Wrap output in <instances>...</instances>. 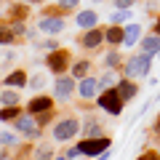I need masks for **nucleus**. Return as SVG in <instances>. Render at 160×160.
I'll use <instances>...</instances> for the list:
<instances>
[{
    "label": "nucleus",
    "instance_id": "obj_1",
    "mask_svg": "<svg viewBox=\"0 0 160 160\" xmlns=\"http://www.w3.org/2000/svg\"><path fill=\"white\" fill-rule=\"evenodd\" d=\"M149 69H152V56H147V53H136V56H131L126 64H123V75L131 78V80L147 78Z\"/></svg>",
    "mask_w": 160,
    "mask_h": 160
},
{
    "label": "nucleus",
    "instance_id": "obj_2",
    "mask_svg": "<svg viewBox=\"0 0 160 160\" xmlns=\"http://www.w3.org/2000/svg\"><path fill=\"white\" fill-rule=\"evenodd\" d=\"M80 131V120L75 118V115H67V118L56 120L51 128V136L53 142H69V139H75V133Z\"/></svg>",
    "mask_w": 160,
    "mask_h": 160
},
{
    "label": "nucleus",
    "instance_id": "obj_3",
    "mask_svg": "<svg viewBox=\"0 0 160 160\" xmlns=\"http://www.w3.org/2000/svg\"><path fill=\"white\" fill-rule=\"evenodd\" d=\"M96 104H99V107H102L107 115H120L126 102H123V96L118 93V88L112 86V88H104V91L96 96Z\"/></svg>",
    "mask_w": 160,
    "mask_h": 160
},
{
    "label": "nucleus",
    "instance_id": "obj_4",
    "mask_svg": "<svg viewBox=\"0 0 160 160\" xmlns=\"http://www.w3.org/2000/svg\"><path fill=\"white\" fill-rule=\"evenodd\" d=\"M75 147L80 149V155H88V158H96V155L107 152V149L112 147V139H107V136H88V139H83V142H78Z\"/></svg>",
    "mask_w": 160,
    "mask_h": 160
},
{
    "label": "nucleus",
    "instance_id": "obj_5",
    "mask_svg": "<svg viewBox=\"0 0 160 160\" xmlns=\"http://www.w3.org/2000/svg\"><path fill=\"white\" fill-rule=\"evenodd\" d=\"M13 128H16L22 136L27 139H38L40 136V126H38V120H35V115H19L16 120H13Z\"/></svg>",
    "mask_w": 160,
    "mask_h": 160
},
{
    "label": "nucleus",
    "instance_id": "obj_6",
    "mask_svg": "<svg viewBox=\"0 0 160 160\" xmlns=\"http://www.w3.org/2000/svg\"><path fill=\"white\" fill-rule=\"evenodd\" d=\"M46 64H48V69H51L53 75H62L64 69L69 67V51H64V48H53V51H48Z\"/></svg>",
    "mask_w": 160,
    "mask_h": 160
},
{
    "label": "nucleus",
    "instance_id": "obj_7",
    "mask_svg": "<svg viewBox=\"0 0 160 160\" xmlns=\"http://www.w3.org/2000/svg\"><path fill=\"white\" fill-rule=\"evenodd\" d=\"M72 93H75V78L72 75L69 78H56V83H53V99L56 102H67Z\"/></svg>",
    "mask_w": 160,
    "mask_h": 160
},
{
    "label": "nucleus",
    "instance_id": "obj_8",
    "mask_svg": "<svg viewBox=\"0 0 160 160\" xmlns=\"http://www.w3.org/2000/svg\"><path fill=\"white\" fill-rule=\"evenodd\" d=\"M99 88H102L99 78H91V75H86V78L80 80V86H78V93H80V99H93V96L99 93Z\"/></svg>",
    "mask_w": 160,
    "mask_h": 160
},
{
    "label": "nucleus",
    "instance_id": "obj_9",
    "mask_svg": "<svg viewBox=\"0 0 160 160\" xmlns=\"http://www.w3.org/2000/svg\"><path fill=\"white\" fill-rule=\"evenodd\" d=\"M102 43H104V32H99L96 27H91L86 35H83V38H80V46L86 48V51H96Z\"/></svg>",
    "mask_w": 160,
    "mask_h": 160
},
{
    "label": "nucleus",
    "instance_id": "obj_10",
    "mask_svg": "<svg viewBox=\"0 0 160 160\" xmlns=\"http://www.w3.org/2000/svg\"><path fill=\"white\" fill-rule=\"evenodd\" d=\"M38 29H43V32H48V35H59L64 29V19L62 16H43L38 22Z\"/></svg>",
    "mask_w": 160,
    "mask_h": 160
},
{
    "label": "nucleus",
    "instance_id": "obj_11",
    "mask_svg": "<svg viewBox=\"0 0 160 160\" xmlns=\"http://www.w3.org/2000/svg\"><path fill=\"white\" fill-rule=\"evenodd\" d=\"M51 107H53V99L51 96H35V99H29L27 112L29 115H43V112H48Z\"/></svg>",
    "mask_w": 160,
    "mask_h": 160
},
{
    "label": "nucleus",
    "instance_id": "obj_12",
    "mask_svg": "<svg viewBox=\"0 0 160 160\" xmlns=\"http://www.w3.org/2000/svg\"><path fill=\"white\" fill-rule=\"evenodd\" d=\"M139 38H142V24H139V22L128 24V27L123 29V46H126V48H133L139 43Z\"/></svg>",
    "mask_w": 160,
    "mask_h": 160
},
{
    "label": "nucleus",
    "instance_id": "obj_13",
    "mask_svg": "<svg viewBox=\"0 0 160 160\" xmlns=\"http://www.w3.org/2000/svg\"><path fill=\"white\" fill-rule=\"evenodd\" d=\"M142 53H147V56H158L160 53V35L158 32L142 38Z\"/></svg>",
    "mask_w": 160,
    "mask_h": 160
},
{
    "label": "nucleus",
    "instance_id": "obj_14",
    "mask_svg": "<svg viewBox=\"0 0 160 160\" xmlns=\"http://www.w3.org/2000/svg\"><path fill=\"white\" fill-rule=\"evenodd\" d=\"M27 80H29V75L24 72V69H13V72L6 75V86L8 88H24V86H27Z\"/></svg>",
    "mask_w": 160,
    "mask_h": 160
},
{
    "label": "nucleus",
    "instance_id": "obj_15",
    "mask_svg": "<svg viewBox=\"0 0 160 160\" xmlns=\"http://www.w3.org/2000/svg\"><path fill=\"white\" fill-rule=\"evenodd\" d=\"M75 24L83 27V29H91V27H96V24H99V13L96 11H80L78 16H75Z\"/></svg>",
    "mask_w": 160,
    "mask_h": 160
},
{
    "label": "nucleus",
    "instance_id": "obj_16",
    "mask_svg": "<svg viewBox=\"0 0 160 160\" xmlns=\"http://www.w3.org/2000/svg\"><path fill=\"white\" fill-rule=\"evenodd\" d=\"M115 88H118V93L123 96V102L133 99V96H136V91H139V88H136V83H133L131 78H126V80H118V86H115Z\"/></svg>",
    "mask_w": 160,
    "mask_h": 160
},
{
    "label": "nucleus",
    "instance_id": "obj_17",
    "mask_svg": "<svg viewBox=\"0 0 160 160\" xmlns=\"http://www.w3.org/2000/svg\"><path fill=\"white\" fill-rule=\"evenodd\" d=\"M104 43H109L112 48H118V46H123V29L118 27V24H112V27L104 32Z\"/></svg>",
    "mask_w": 160,
    "mask_h": 160
},
{
    "label": "nucleus",
    "instance_id": "obj_18",
    "mask_svg": "<svg viewBox=\"0 0 160 160\" xmlns=\"http://www.w3.org/2000/svg\"><path fill=\"white\" fill-rule=\"evenodd\" d=\"M69 69H72V78L75 80H83L86 75H91V62H88V59H80V62H75Z\"/></svg>",
    "mask_w": 160,
    "mask_h": 160
},
{
    "label": "nucleus",
    "instance_id": "obj_19",
    "mask_svg": "<svg viewBox=\"0 0 160 160\" xmlns=\"http://www.w3.org/2000/svg\"><path fill=\"white\" fill-rule=\"evenodd\" d=\"M53 155H56V147L53 144H40L32 152V160H53Z\"/></svg>",
    "mask_w": 160,
    "mask_h": 160
},
{
    "label": "nucleus",
    "instance_id": "obj_20",
    "mask_svg": "<svg viewBox=\"0 0 160 160\" xmlns=\"http://www.w3.org/2000/svg\"><path fill=\"white\" fill-rule=\"evenodd\" d=\"M46 83H48V75H46V72H32V78L27 80V86H29V88H35V91L46 88Z\"/></svg>",
    "mask_w": 160,
    "mask_h": 160
},
{
    "label": "nucleus",
    "instance_id": "obj_21",
    "mask_svg": "<svg viewBox=\"0 0 160 160\" xmlns=\"http://www.w3.org/2000/svg\"><path fill=\"white\" fill-rule=\"evenodd\" d=\"M0 104H3V107H13V104H19V93L11 91V88H6V91L0 93Z\"/></svg>",
    "mask_w": 160,
    "mask_h": 160
},
{
    "label": "nucleus",
    "instance_id": "obj_22",
    "mask_svg": "<svg viewBox=\"0 0 160 160\" xmlns=\"http://www.w3.org/2000/svg\"><path fill=\"white\" fill-rule=\"evenodd\" d=\"M104 67L107 69H115V67H123V62H120V53H118V48H112V51L104 56Z\"/></svg>",
    "mask_w": 160,
    "mask_h": 160
},
{
    "label": "nucleus",
    "instance_id": "obj_23",
    "mask_svg": "<svg viewBox=\"0 0 160 160\" xmlns=\"http://www.w3.org/2000/svg\"><path fill=\"white\" fill-rule=\"evenodd\" d=\"M0 144L3 147H19V136L13 131H0Z\"/></svg>",
    "mask_w": 160,
    "mask_h": 160
},
{
    "label": "nucleus",
    "instance_id": "obj_24",
    "mask_svg": "<svg viewBox=\"0 0 160 160\" xmlns=\"http://www.w3.org/2000/svg\"><path fill=\"white\" fill-rule=\"evenodd\" d=\"M16 118H19L16 104H13V107H3V109H0V120H16Z\"/></svg>",
    "mask_w": 160,
    "mask_h": 160
},
{
    "label": "nucleus",
    "instance_id": "obj_25",
    "mask_svg": "<svg viewBox=\"0 0 160 160\" xmlns=\"http://www.w3.org/2000/svg\"><path fill=\"white\" fill-rule=\"evenodd\" d=\"M99 83H102V86H107V88H112V86H118V75H115V72H107V75H102V78H99Z\"/></svg>",
    "mask_w": 160,
    "mask_h": 160
},
{
    "label": "nucleus",
    "instance_id": "obj_26",
    "mask_svg": "<svg viewBox=\"0 0 160 160\" xmlns=\"http://www.w3.org/2000/svg\"><path fill=\"white\" fill-rule=\"evenodd\" d=\"M86 133L88 136H102V126H99L96 120H88L86 123Z\"/></svg>",
    "mask_w": 160,
    "mask_h": 160
},
{
    "label": "nucleus",
    "instance_id": "obj_27",
    "mask_svg": "<svg viewBox=\"0 0 160 160\" xmlns=\"http://www.w3.org/2000/svg\"><path fill=\"white\" fill-rule=\"evenodd\" d=\"M11 43H13V32L0 27V46H11Z\"/></svg>",
    "mask_w": 160,
    "mask_h": 160
},
{
    "label": "nucleus",
    "instance_id": "obj_28",
    "mask_svg": "<svg viewBox=\"0 0 160 160\" xmlns=\"http://www.w3.org/2000/svg\"><path fill=\"white\" fill-rule=\"evenodd\" d=\"M112 3H115V8H118V11H128L136 0H112Z\"/></svg>",
    "mask_w": 160,
    "mask_h": 160
},
{
    "label": "nucleus",
    "instance_id": "obj_29",
    "mask_svg": "<svg viewBox=\"0 0 160 160\" xmlns=\"http://www.w3.org/2000/svg\"><path fill=\"white\" fill-rule=\"evenodd\" d=\"M126 19H128V11H115L112 16H109V22H112V24H120V22H126Z\"/></svg>",
    "mask_w": 160,
    "mask_h": 160
},
{
    "label": "nucleus",
    "instance_id": "obj_30",
    "mask_svg": "<svg viewBox=\"0 0 160 160\" xmlns=\"http://www.w3.org/2000/svg\"><path fill=\"white\" fill-rule=\"evenodd\" d=\"M78 3H80V0H59V8H64V11H67V8H75Z\"/></svg>",
    "mask_w": 160,
    "mask_h": 160
},
{
    "label": "nucleus",
    "instance_id": "obj_31",
    "mask_svg": "<svg viewBox=\"0 0 160 160\" xmlns=\"http://www.w3.org/2000/svg\"><path fill=\"white\" fill-rule=\"evenodd\" d=\"M136 160H160V152H144V155H139Z\"/></svg>",
    "mask_w": 160,
    "mask_h": 160
},
{
    "label": "nucleus",
    "instance_id": "obj_32",
    "mask_svg": "<svg viewBox=\"0 0 160 160\" xmlns=\"http://www.w3.org/2000/svg\"><path fill=\"white\" fill-rule=\"evenodd\" d=\"M67 158H69V160H75V158H80V149H78V147H72V149H67Z\"/></svg>",
    "mask_w": 160,
    "mask_h": 160
},
{
    "label": "nucleus",
    "instance_id": "obj_33",
    "mask_svg": "<svg viewBox=\"0 0 160 160\" xmlns=\"http://www.w3.org/2000/svg\"><path fill=\"white\" fill-rule=\"evenodd\" d=\"M43 48H46V51H53V48H56V43H53V40H46V43H43Z\"/></svg>",
    "mask_w": 160,
    "mask_h": 160
},
{
    "label": "nucleus",
    "instance_id": "obj_34",
    "mask_svg": "<svg viewBox=\"0 0 160 160\" xmlns=\"http://www.w3.org/2000/svg\"><path fill=\"white\" fill-rule=\"evenodd\" d=\"M53 160H69V158H67V155H59V158H56V155H53Z\"/></svg>",
    "mask_w": 160,
    "mask_h": 160
},
{
    "label": "nucleus",
    "instance_id": "obj_35",
    "mask_svg": "<svg viewBox=\"0 0 160 160\" xmlns=\"http://www.w3.org/2000/svg\"><path fill=\"white\" fill-rule=\"evenodd\" d=\"M155 32L160 35V19H158V22H155Z\"/></svg>",
    "mask_w": 160,
    "mask_h": 160
},
{
    "label": "nucleus",
    "instance_id": "obj_36",
    "mask_svg": "<svg viewBox=\"0 0 160 160\" xmlns=\"http://www.w3.org/2000/svg\"><path fill=\"white\" fill-rule=\"evenodd\" d=\"M155 128H158V133H160V118H158V123H155Z\"/></svg>",
    "mask_w": 160,
    "mask_h": 160
},
{
    "label": "nucleus",
    "instance_id": "obj_37",
    "mask_svg": "<svg viewBox=\"0 0 160 160\" xmlns=\"http://www.w3.org/2000/svg\"><path fill=\"white\" fill-rule=\"evenodd\" d=\"M93 3H99V0H93Z\"/></svg>",
    "mask_w": 160,
    "mask_h": 160
}]
</instances>
